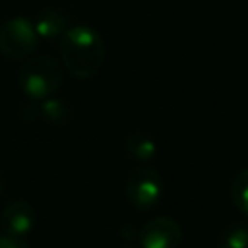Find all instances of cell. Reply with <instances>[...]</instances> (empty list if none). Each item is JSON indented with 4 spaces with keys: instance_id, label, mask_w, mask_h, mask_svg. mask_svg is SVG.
I'll use <instances>...</instances> for the list:
<instances>
[{
    "instance_id": "cell-9",
    "label": "cell",
    "mask_w": 248,
    "mask_h": 248,
    "mask_svg": "<svg viewBox=\"0 0 248 248\" xmlns=\"http://www.w3.org/2000/svg\"><path fill=\"white\" fill-rule=\"evenodd\" d=\"M217 248H248V225L242 221L227 225L217 238Z\"/></svg>"
},
{
    "instance_id": "cell-1",
    "label": "cell",
    "mask_w": 248,
    "mask_h": 248,
    "mask_svg": "<svg viewBox=\"0 0 248 248\" xmlns=\"http://www.w3.org/2000/svg\"><path fill=\"white\" fill-rule=\"evenodd\" d=\"M107 56L105 41L97 29L89 25L68 27L60 37L62 66L79 79H89L99 74Z\"/></svg>"
},
{
    "instance_id": "cell-10",
    "label": "cell",
    "mask_w": 248,
    "mask_h": 248,
    "mask_svg": "<svg viewBox=\"0 0 248 248\" xmlns=\"http://www.w3.org/2000/svg\"><path fill=\"white\" fill-rule=\"evenodd\" d=\"M39 114L50 122L52 126H64L68 124L70 120V107L66 105V101L62 99H54V97H48L43 101V105L39 107Z\"/></svg>"
},
{
    "instance_id": "cell-5",
    "label": "cell",
    "mask_w": 248,
    "mask_h": 248,
    "mask_svg": "<svg viewBox=\"0 0 248 248\" xmlns=\"http://www.w3.org/2000/svg\"><path fill=\"white\" fill-rule=\"evenodd\" d=\"M138 240L141 248H178L182 242V227L176 219L159 215L138 231Z\"/></svg>"
},
{
    "instance_id": "cell-12",
    "label": "cell",
    "mask_w": 248,
    "mask_h": 248,
    "mask_svg": "<svg viewBox=\"0 0 248 248\" xmlns=\"http://www.w3.org/2000/svg\"><path fill=\"white\" fill-rule=\"evenodd\" d=\"M0 248H31V244L25 238L12 236V234H6L2 231L0 232Z\"/></svg>"
},
{
    "instance_id": "cell-6",
    "label": "cell",
    "mask_w": 248,
    "mask_h": 248,
    "mask_svg": "<svg viewBox=\"0 0 248 248\" xmlns=\"http://www.w3.org/2000/svg\"><path fill=\"white\" fill-rule=\"evenodd\" d=\"M0 225H2V231L6 234L25 238L35 227V209H33V205L25 200L10 202L2 211Z\"/></svg>"
},
{
    "instance_id": "cell-2",
    "label": "cell",
    "mask_w": 248,
    "mask_h": 248,
    "mask_svg": "<svg viewBox=\"0 0 248 248\" xmlns=\"http://www.w3.org/2000/svg\"><path fill=\"white\" fill-rule=\"evenodd\" d=\"M62 66L52 56L27 58L17 74V85L31 101H45L52 97L62 87Z\"/></svg>"
},
{
    "instance_id": "cell-3",
    "label": "cell",
    "mask_w": 248,
    "mask_h": 248,
    "mask_svg": "<svg viewBox=\"0 0 248 248\" xmlns=\"http://www.w3.org/2000/svg\"><path fill=\"white\" fill-rule=\"evenodd\" d=\"M39 46V35L33 21L16 16L0 25V54L12 62L27 60Z\"/></svg>"
},
{
    "instance_id": "cell-8",
    "label": "cell",
    "mask_w": 248,
    "mask_h": 248,
    "mask_svg": "<svg viewBox=\"0 0 248 248\" xmlns=\"http://www.w3.org/2000/svg\"><path fill=\"white\" fill-rule=\"evenodd\" d=\"M124 151L134 161H151L157 155L155 140L145 132H132L124 141Z\"/></svg>"
},
{
    "instance_id": "cell-4",
    "label": "cell",
    "mask_w": 248,
    "mask_h": 248,
    "mask_svg": "<svg viewBox=\"0 0 248 248\" xmlns=\"http://www.w3.org/2000/svg\"><path fill=\"white\" fill-rule=\"evenodd\" d=\"M128 202L140 209V211H151L157 207L161 196H163V178L161 174L151 167H140L134 169L124 186Z\"/></svg>"
},
{
    "instance_id": "cell-7",
    "label": "cell",
    "mask_w": 248,
    "mask_h": 248,
    "mask_svg": "<svg viewBox=\"0 0 248 248\" xmlns=\"http://www.w3.org/2000/svg\"><path fill=\"white\" fill-rule=\"evenodd\" d=\"M33 27H35L39 39H58L68 29L66 14L58 8H45L37 14Z\"/></svg>"
},
{
    "instance_id": "cell-11",
    "label": "cell",
    "mask_w": 248,
    "mask_h": 248,
    "mask_svg": "<svg viewBox=\"0 0 248 248\" xmlns=\"http://www.w3.org/2000/svg\"><path fill=\"white\" fill-rule=\"evenodd\" d=\"M231 202L240 213L248 215V167L242 169L232 178V182H231Z\"/></svg>"
},
{
    "instance_id": "cell-13",
    "label": "cell",
    "mask_w": 248,
    "mask_h": 248,
    "mask_svg": "<svg viewBox=\"0 0 248 248\" xmlns=\"http://www.w3.org/2000/svg\"><path fill=\"white\" fill-rule=\"evenodd\" d=\"M2 192H4V178L0 176V196H2Z\"/></svg>"
}]
</instances>
